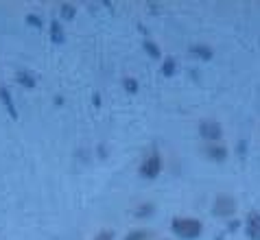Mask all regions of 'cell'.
<instances>
[{
  "instance_id": "7",
  "label": "cell",
  "mask_w": 260,
  "mask_h": 240,
  "mask_svg": "<svg viewBox=\"0 0 260 240\" xmlns=\"http://www.w3.org/2000/svg\"><path fill=\"white\" fill-rule=\"evenodd\" d=\"M0 98H3L5 107L9 109L11 118H18V109H16V105H13V100H11V94H9V90H0Z\"/></svg>"
},
{
  "instance_id": "11",
  "label": "cell",
  "mask_w": 260,
  "mask_h": 240,
  "mask_svg": "<svg viewBox=\"0 0 260 240\" xmlns=\"http://www.w3.org/2000/svg\"><path fill=\"white\" fill-rule=\"evenodd\" d=\"M162 72H164L166 77H173V75H175V59H166Z\"/></svg>"
},
{
  "instance_id": "2",
  "label": "cell",
  "mask_w": 260,
  "mask_h": 240,
  "mask_svg": "<svg viewBox=\"0 0 260 240\" xmlns=\"http://www.w3.org/2000/svg\"><path fill=\"white\" fill-rule=\"evenodd\" d=\"M160 170H162V157L157 155V153H151V155L144 159L142 166H140V175H142V177H147V179L157 177Z\"/></svg>"
},
{
  "instance_id": "3",
  "label": "cell",
  "mask_w": 260,
  "mask_h": 240,
  "mask_svg": "<svg viewBox=\"0 0 260 240\" xmlns=\"http://www.w3.org/2000/svg\"><path fill=\"white\" fill-rule=\"evenodd\" d=\"M234 212H236V201L232 199V196L223 194V196H219V199H216V203H214V214L228 218V216H232Z\"/></svg>"
},
{
  "instance_id": "4",
  "label": "cell",
  "mask_w": 260,
  "mask_h": 240,
  "mask_svg": "<svg viewBox=\"0 0 260 240\" xmlns=\"http://www.w3.org/2000/svg\"><path fill=\"white\" fill-rule=\"evenodd\" d=\"M245 234L249 240H260V212H251L245 223Z\"/></svg>"
},
{
  "instance_id": "17",
  "label": "cell",
  "mask_w": 260,
  "mask_h": 240,
  "mask_svg": "<svg viewBox=\"0 0 260 240\" xmlns=\"http://www.w3.org/2000/svg\"><path fill=\"white\" fill-rule=\"evenodd\" d=\"M153 212V205H142L140 210H138V216H142V214H151Z\"/></svg>"
},
{
  "instance_id": "14",
  "label": "cell",
  "mask_w": 260,
  "mask_h": 240,
  "mask_svg": "<svg viewBox=\"0 0 260 240\" xmlns=\"http://www.w3.org/2000/svg\"><path fill=\"white\" fill-rule=\"evenodd\" d=\"M18 81L22 83V85H28V87L35 85V81L31 79V75H24V72H18Z\"/></svg>"
},
{
  "instance_id": "12",
  "label": "cell",
  "mask_w": 260,
  "mask_h": 240,
  "mask_svg": "<svg viewBox=\"0 0 260 240\" xmlns=\"http://www.w3.org/2000/svg\"><path fill=\"white\" fill-rule=\"evenodd\" d=\"M61 16L66 20H72L75 18V7L72 5H61Z\"/></svg>"
},
{
  "instance_id": "15",
  "label": "cell",
  "mask_w": 260,
  "mask_h": 240,
  "mask_svg": "<svg viewBox=\"0 0 260 240\" xmlns=\"http://www.w3.org/2000/svg\"><path fill=\"white\" fill-rule=\"evenodd\" d=\"M125 90L127 92H138V83H136V79H125Z\"/></svg>"
},
{
  "instance_id": "18",
  "label": "cell",
  "mask_w": 260,
  "mask_h": 240,
  "mask_svg": "<svg viewBox=\"0 0 260 240\" xmlns=\"http://www.w3.org/2000/svg\"><path fill=\"white\" fill-rule=\"evenodd\" d=\"M26 20H28V22H31V24H35V26H42V22H40L38 18H35V16H28Z\"/></svg>"
},
{
  "instance_id": "6",
  "label": "cell",
  "mask_w": 260,
  "mask_h": 240,
  "mask_svg": "<svg viewBox=\"0 0 260 240\" xmlns=\"http://www.w3.org/2000/svg\"><path fill=\"white\" fill-rule=\"evenodd\" d=\"M206 155L210 159H214V162H223V159L228 157V149L225 147H214V144H212V147L206 149Z\"/></svg>"
},
{
  "instance_id": "10",
  "label": "cell",
  "mask_w": 260,
  "mask_h": 240,
  "mask_svg": "<svg viewBox=\"0 0 260 240\" xmlns=\"http://www.w3.org/2000/svg\"><path fill=\"white\" fill-rule=\"evenodd\" d=\"M192 53L201 57V59H212V50L208 46H192Z\"/></svg>"
},
{
  "instance_id": "8",
  "label": "cell",
  "mask_w": 260,
  "mask_h": 240,
  "mask_svg": "<svg viewBox=\"0 0 260 240\" xmlns=\"http://www.w3.org/2000/svg\"><path fill=\"white\" fill-rule=\"evenodd\" d=\"M50 38H53L55 44L63 42V28H61L59 22H53V24H50Z\"/></svg>"
},
{
  "instance_id": "1",
  "label": "cell",
  "mask_w": 260,
  "mask_h": 240,
  "mask_svg": "<svg viewBox=\"0 0 260 240\" xmlns=\"http://www.w3.org/2000/svg\"><path fill=\"white\" fill-rule=\"evenodd\" d=\"M173 231H175L177 236H182L186 240H194V238H199L201 236V223L197 221V218H182V216H177L175 221H173Z\"/></svg>"
},
{
  "instance_id": "13",
  "label": "cell",
  "mask_w": 260,
  "mask_h": 240,
  "mask_svg": "<svg viewBox=\"0 0 260 240\" xmlns=\"http://www.w3.org/2000/svg\"><path fill=\"white\" fill-rule=\"evenodd\" d=\"M144 50H147V53H149L151 57H155V59L160 57V50H157V46H155L153 42H147V44H144Z\"/></svg>"
},
{
  "instance_id": "16",
  "label": "cell",
  "mask_w": 260,
  "mask_h": 240,
  "mask_svg": "<svg viewBox=\"0 0 260 240\" xmlns=\"http://www.w3.org/2000/svg\"><path fill=\"white\" fill-rule=\"evenodd\" d=\"M94 240H114V231H110V229L99 231V236H96Z\"/></svg>"
},
{
  "instance_id": "9",
  "label": "cell",
  "mask_w": 260,
  "mask_h": 240,
  "mask_svg": "<svg viewBox=\"0 0 260 240\" xmlns=\"http://www.w3.org/2000/svg\"><path fill=\"white\" fill-rule=\"evenodd\" d=\"M149 238H151V231H147V229H136V231H132V234H127L125 240H149Z\"/></svg>"
},
{
  "instance_id": "5",
  "label": "cell",
  "mask_w": 260,
  "mask_h": 240,
  "mask_svg": "<svg viewBox=\"0 0 260 240\" xmlns=\"http://www.w3.org/2000/svg\"><path fill=\"white\" fill-rule=\"evenodd\" d=\"M199 131L204 138H208V140H219L221 138V125L214 120H204L199 125Z\"/></svg>"
}]
</instances>
